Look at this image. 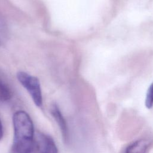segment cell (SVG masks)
<instances>
[{"instance_id": "7a4b0ae2", "label": "cell", "mask_w": 153, "mask_h": 153, "mask_svg": "<svg viewBox=\"0 0 153 153\" xmlns=\"http://www.w3.org/2000/svg\"><path fill=\"white\" fill-rule=\"evenodd\" d=\"M17 78L20 84L27 90L35 104L37 106H41L42 105V96L39 81L38 78L22 71L17 72Z\"/></svg>"}, {"instance_id": "277c9868", "label": "cell", "mask_w": 153, "mask_h": 153, "mask_svg": "<svg viewBox=\"0 0 153 153\" xmlns=\"http://www.w3.org/2000/svg\"><path fill=\"white\" fill-rule=\"evenodd\" d=\"M51 113L57 122L59 128H60L62 136L65 141L68 139V128L66 122L64 118L63 115L61 113L58 106L56 105H53L51 109Z\"/></svg>"}, {"instance_id": "8992f818", "label": "cell", "mask_w": 153, "mask_h": 153, "mask_svg": "<svg viewBox=\"0 0 153 153\" xmlns=\"http://www.w3.org/2000/svg\"><path fill=\"white\" fill-rule=\"evenodd\" d=\"M11 93L8 86L0 79V101H7L10 99Z\"/></svg>"}, {"instance_id": "ba28073f", "label": "cell", "mask_w": 153, "mask_h": 153, "mask_svg": "<svg viewBox=\"0 0 153 153\" xmlns=\"http://www.w3.org/2000/svg\"><path fill=\"white\" fill-rule=\"evenodd\" d=\"M2 136H3V127H2V123L0 120V140L2 139Z\"/></svg>"}, {"instance_id": "5b68a950", "label": "cell", "mask_w": 153, "mask_h": 153, "mask_svg": "<svg viewBox=\"0 0 153 153\" xmlns=\"http://www.w3.org/2000/svg\"><path fill=\"white\" fill-rule=\"evenodd\" d=\"M148 145L146 140L139 139L130 143L125 149L124 153H145Z\"/></svg>"}, {"instance_id": "6da1fadb", "label": "cell", "mask_w": 153, "mask_h": 153, "mask_svg": "<svg viewBox=\"0 0 153 153\" xmlns=\"http://www.w3.org/2000/svg\"><path fill=\"white\" fill-rule=\"evenodd\" d=\"M14 131L11 153H35L32 121L25 111L16 112L13 117Z\"/></svg>"}, {"instance_id": "9c48e42d", "label": "cell", "mask_w": 153, "mask_h": 153, "mask_svg": "<svg viewBox=\"0 0 153 153\" xmlns=\"http://www.w3.org/2000/svg\"><path fill=\"white\" fill-rule=\"evenodd\" d=\"M10 153H11V152H10Z\"/></svg>"}, {"instance_id": "52a82bcc", "label": "cell", "mask_w": 153, "mask_h": 153, "mask_svg": "<svg viewBox=\"0 0 153 153\" xmlns=\"http://www.w3.org/2000/svg\"><path fill=\"white\" fill-rule=\"evenodd\" d=\"M145 105L147 109H151L153 107V82L149 85L147 90Z\"/></svg>"}, {"instance_id": "3957f363", "label": "cell", "mask_w": 153, "mask_h": 153, "mask_svg": "<svg viewBox=\"0 0 153 153\" xmlns=\"http://www.w3.org/2000/svg\"><path fill=\"white\" fill-rule=\"evenodd\" d=\"M36 148L39 153H57L54 140L48 135L39 133L36 136Z\"/></svg>"}]
</instances>
